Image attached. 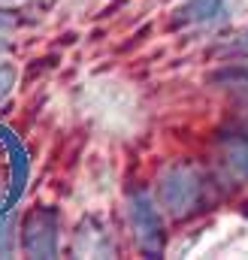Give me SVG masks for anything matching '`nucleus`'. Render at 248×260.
I'll use <instances>...</instances> for the list:
<instances>
[{
    "label": "nucleus",
    "mask_w": 248,
    "mask_h": 260,
    "mask_svg": "<svg viewBox=\"0 0 248 260\" xmlns=\"http://www.w3.org/2000/svg\"><path fill=\"white\" fill-rule=\"evenodd\" d=\"M245 49H248V37H245Z\"/></svg>",
    "instance_id": "nucleus-8"
},
{
    "label": "nucleus",
    "mask_w": 248,
    "mask_h": 260,
    "mask_svg": "<svg viewBox=\"0 0 248 260\" xmlns=\"http://www.w3.org/2000/svg\"><path fill=\"white\" fill-rule=\"evenodd\" d=\"M127 218H130V227H133V236H136L139 248L145 254H161L164 251V224H161V212L154 209L151 197L145 191L130 194Z\"/></svg>",
    "instance_id": "nucleus-2"
},
{
    "label": "nucleus",
    "mask_w": 248,
    "mask_h": 260,
    "mask_svg": "<svg viewBox=\"0 0 248 260\" xmlns=\"http://www.w3.org/2000/svg\"><path fill=\"white\" fill-rule=\"evenodd\" d=\"M227 15V0H188L176 9V27H209Z\"/></svg>",
    "instance_id": "nucleus-4"
},
{
    "label": "nucleus",
    "mask_w": 248,
    "mask_h": 260,
    "mask_svg": "<svg viewBox=\"0 0 248 260\" xmlns=\"http://www.w3.org/2000/svg\"><path fill=\"white\" fill-rule=\"evenodd\" d=\"M158 197H161V206L173 215V218H185L191 212H197V206L203 203V179L194 167L179 164V167H170L164 176H161V185H158Z\"/></svg>",
    "instance_id": "nucleus-1"
},
{
    "label": "nucleus",
    "mask_w": 248,
    "mask_h": 260,
    "mask_svg": "<svg viewBox=\"0 0 248 260\" xmlns=\"http://www.w3.org/2000/svg\"><path fill=\"white\" fill-rule=\"evenodd\" d=\"M18 79V70L12 64H0V100H6L12 94V85Z\"/></svg>",
    "instance_id": "nucleus-6"
},
{
    "label": "nucleus",
    "mask_w": 248,
    "mask_h": 260,
    "mask_svg": "<svg viewBox=\"0 0 248 260\" xmlns=\"http://www.w3.org/2000/svg\"><path fill=\"white\" fill-rule=\"evenodd\" d=\"M24 251L34 257H55L58 251V212L37 209L24 221Z\"/></svg>",
    "instance_id": "nucleus-3"
},
{
    "label": "nucleus",
    "mask_w": 248,
    "mask_h": 260,
    "mask_svg": "<svg viewBox=\"0 0 248 260\" xmlns=\"http://www.w3.org/2000/svg\"><path fill=\"white\" fill-rule=\"evenodd\" d=\"M221 151H224V164L236 173L248 179V133L239 130V133H230L221 139Z\"/></svg>",
    "instance_id": "nucleus-5"
},
{
    "label": "nucleus",
    "mask_w": 248,
    "mask_h": 260,
    "mask_svg": "<svg viewBox=\"0 0 248 260\" xmlns=\"http://www.w3.org/2000/svg\"><path fill=\"white\" fill-rule=\"evenodd\" d=\"M242 130H245V133H248V118H245V124H242Z\"/></svg>",
    "instance_id": "nucleus-7"
}]
</instances>
